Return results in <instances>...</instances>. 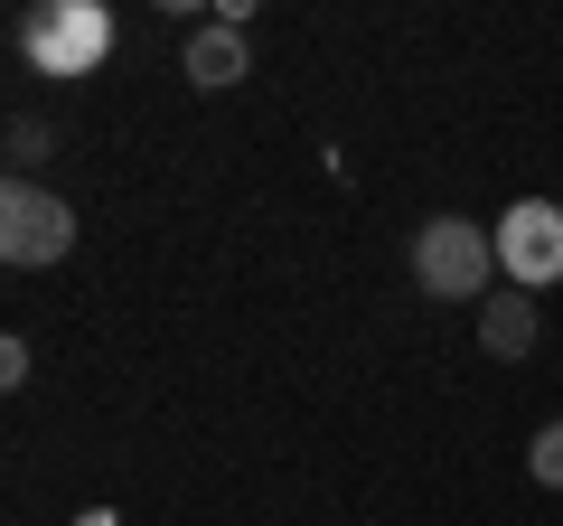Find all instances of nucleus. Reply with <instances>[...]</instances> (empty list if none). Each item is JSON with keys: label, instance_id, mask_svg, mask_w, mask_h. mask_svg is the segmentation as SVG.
Returning <instances> with one entry per match:
<instances>
[{"label": "nucleus", "instance_id": "nucleus-1", "mask_svg": "<svg viewBox=\"0 0 563 526\" xmlns=\"http://www.w3.org/2000/svg\"><path fill=\"white\" fill-rule=\"evenodd\" d=\"M413 273L432 302H488V283H498V235L470 217H432L413 235Z\"/></svg>", "mask_w": 563, "mask_h": 526}, {"label": "nucleus", "instance_id": "nucleus-2", "mask_svg": "<svg viewBox=\"0 0 563 526\" xmlns=\"http://www.w3.org/2000/svg\"><path fill=\"white\" fill-rule=\"evenodd\" d=\"M20 47H29L38 76H95L103 47H113V20L95 0H57V10H29L20 20Z\"/></svg>", "mask_w": 563, "mask_h": 526}, {"label": "nucleus", "instance_id": "nucleus-3", "mask_svg": "<svg viewBox=\"0 0 563 526\" xmlns=\"http://www.w3.org/2000/svg\"><path fill=\"white\" fill-rule=\"evenodd\" d=\"M66 244H76V207L57 188H38V179L0 188V254L10 263H66Z\"/></svg>", "mask_w": 563, "mask_h": 526}, {"label": "nucleus", "instance_id": "nucleus-4", "mask_svg": "<svg viewBox=\"0 0 563 526\" xmlns=\"http://www.w3.org/2000/svg\"><path fill=\"white\" fill-rule=\"evenodd\" d=\"M488 235H498V273H507V283H526V292L563 283V207L554 198H517Z\"/></svg>", "mask_w": 563, "mask_h": 526}, {"label": "nucleus", "instance_id": "nucleus-5", "mask_svg": "<svg viewBox=\"0 0 563 526\" xmlns=\"http://www.w3.org/2000/svg\"><path fill=\"white\" fill-rule=\"evenodd\" d=\"M188 85H207V95H217V85H244V29L235 20H207L198 39H188Z\"/></svg>", "mask_w": 563, "mask_h": 526}, {"label": "nucleus", "instance_id": "nucleus-6", "mask_svg": "<svg viewBox=\"0 0 563 526\" xmlns=\"http://www.w3.org/2000/svg\"><path fill=\"white\" fill-rule=\"evenodd\" d=\"M479 348L488 358H526V348H536V302H517V292L479 302Z\"/></svg>", "mask_w": 563, "mask_h": 526}, {"label": "nucleus", "instance_id": "nucleus-7", "mask_svg": "<svg viewBox=\"0 0 563 526\" xmlns=\"http://www.w3.org/2000/svg\"><path fill=\"white\" fill-rule=\"evenodd\" d=\"M526 470H536L544 489H563V424H544L536 442H526Z\"/></svg>", "mask_w": 563, "mask_h": 526}, {"label": "nucleus", "instance_id": "nucleus-8", "mask_svg": "<svg viewBox=\"0 0 563 526\" xmlns=\"http://www.w3.org/2000/svg\"><path fill=\"white\" fill-rule=\"evenodd\" d=\"M0 385H29V339H0Z\"/></svg>", "mask_w": 563, "mask_h": 526}]
</instances>
